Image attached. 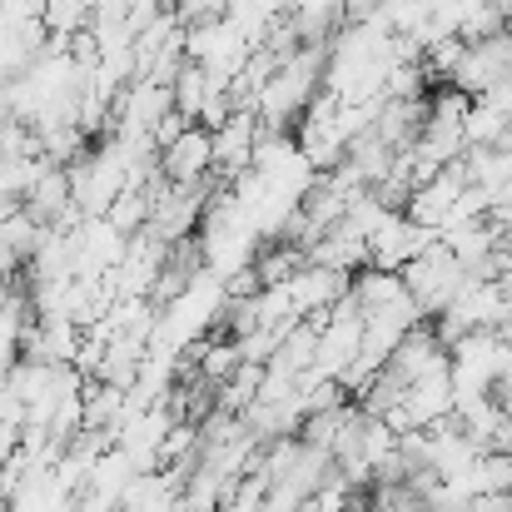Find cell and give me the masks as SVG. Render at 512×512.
<instances>
[{
    "label": "cell",
    "instance_id": "1",
    "mask_svg": "<svg viewBox=\"0 0 512 512\" xmlns=\"http://www.w3.org/2000/svg\"><path fill=\"white\" fill-rule=\"evenodd\" d=\"M398 274H403L408 294L418 299V309H423L428 319H433V314H443V309L468 289V269H463V259H458L443 239H438V244H428L418 259H408Z\"/></svg>",
    "mask_w": 512,
    "mask_h": 512
},
{
    "label": "cell",
    "instance_id": "2",
    "mask_svg": "<svg viewBox=\"0 0 512 512\" xmlns=\"http://www.w3.org/2000/svg\"><path fill=\"white\" fill-rule=\"evenodd\" d=\"M160 174L170 179V184H189V189H199L209 174H214V130H204L199 120L160 150Z\"/></svg>",
    "mask_w": 512,
    "mask_h": 512
},
{
    "label": "cell",
    "instance_id": "3",
    "mask_svg": "<svg viewBox=\"0 0 512 512\" xmlns=\"http://www.w3.org/2000/svg\"><path fill=\"white\" fill-rule=\"evenodd\" d=\"M284 289H289L294 309L309 319V314H319V309H334V304H339L343 294L353 289V274H348V269H334V264H314V259H309V264L284 284Z\"/></svg>",
    "mask_w": 512,
    "mask_h": 512
},
{
    "label": "cell",
    "instance_id": "4",
    "mask_svg": "<svg viewBox=\"0 0 512 512\" xmlns=\"http://www.w3.org/2000/svg\"><path fill=\"white\" fill-rule=\"evenodd\" d=\"M254 145H259V115L254 110H234L219 130H214V174L234 179L254 165Z\"/></svg>",
    "mask_w": 512,
    "mask_h": 512
},
{
    "label": "cell",
    "instance_id": "5",
    "mask_svg": "<svg viewBox=\"0 0 512 512\" xmlns=\"http://www.w3.org/2000/svg\"><path fill=\"white\" fill-rule=\"evenodd\" d=\"M508 125H512V110H508V105L473 95V105H468V120H463V135H468V145H498V140L508 135Z\"/></svg>",
    "mask_w": 512,
    "mask_h": 512
},
{
    "label": "cell",
    "instance_id": "6",
    "mask_svg": "<svg viewBox=\"0 0 512 512\" xmlns=\"http://www.w3.org/2000/svg\"><path fill=\"white\" fill-rule=\"evenodd\" d=\"M174 15L189 20H209V15H229V0H174Z\"/></svg>",
    "mask_w": 512,
    "mask_h": 512
},
{
    "label": "cell",
    "instance_id": "7",
    "mask_svg": "<svg viewBox=\"0 0 512 512\" xmlns=\"http://www.w3.org/2000/svg\"><path fill=\"white\" fill-rule=\"evenodd\" d=\"M10 25H15V20H10V15H5V5H0V40H5V30H10Z\"/></svg>",
    "mask_w": 512,
    "mask_h": 512
},
{
    "label": "cell",
    "instance_id": "8",
    "mask_svg": "<svg viewBox=\"0 0 512 512\" xmlns=\"http://www.w3.org/2000/svg\"><path fill=\"white\" fill-rule=\"evenodd\" d=\"M0 508H5V498H0Z\"/></svg>",
    "mask_w": 512,
    "mask_h": 512
}]
</instances>
